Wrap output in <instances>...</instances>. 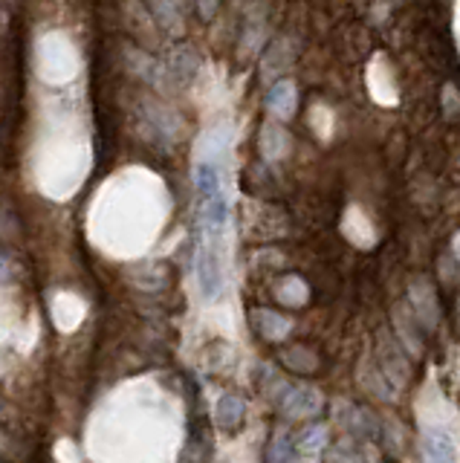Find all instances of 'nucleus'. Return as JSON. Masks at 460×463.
Returning a JSON list of instances; mask_svg holds the SVG:
<instances>
[{"mask_svg":"<svg viewBox=\"0 0 460 463\" xmlns=\"http://www.w3.org/2000/svg\"><path fill=\"white\" fill-rule=\"evenodd\" d=\"M423 455L425 463H457L455 440L443 428H425L423 432Z\"/></svg>","mask_w":460,"mask_h":463,"instance_id":"nucleus-2","label":"nucleus"},{"mask_svg":"<svg viewBox=\"0 0 460 463\" xmlns=\"http://www.w3.org/2000/svg\"><path fill=\"white\" fill-rule=\"evenodd\" d=\"M295 105H299V93H295V84L290 79H281L272 84V90L267 96V107L272 116L290 119L295 114Z\"/></svg>","mask_w":460,"mask_h":463,"instance_id":"nucleus-3","label":"nucleus"},{"mask_svg":"<svg viewBox=\"0 0 460 463\" xmlns=\"http://www.w3.org/2000/svg\"><path fill=\"white\" fill-rule=\"evenodd\" d=\"M457 255H460V240H457Z\"/></svg>","mask_w":460,"mask_h":463,"instance_id":"nucleus-7","label":"nucleus"},{"mask_svg":"<svg viewBox=\"0 0 460 463\" xmlns=\"http://www.w3.org/2000/svg\"><path fill=\"white\" fill-rule=\"evenodd\" d=\"M197 9H200L203 20H212L214 12H217V0H197Z\"/></svg>","mask_w":460,"mask_h":463,"instance_id":"nucleus-6","label":"nucleus"},{"mask_svg":"<svg viewBox=\"0 0 460 463\" xmlns=\"http://www.w3.org/2000/svg\"><path fill=\"white\" fill-rule=\"evenodd\" d=\"M244 420V403L238 400V396H223L221 403H217V423L223 428H232Z\"/></svg>","mask_w":460,"mask_h":463,"instance_id":"nucleus-5","label":"nucleus"},{"mask_svg":"<svg viewBox=\"0 0 460 463\" xmlns=\"http://www.w3.org/2000/svg\"><path fill=\"white\" fill-rule=\"evenodd\" d=\"M197 281H200V290L209 302L223 293V261L217 244L200 240V247H197Z\"/></svg>","mask_w":460,"mask_h":463,"instance_id":"nucleus-1","label":"nucleus"},{"mask_svg":"<svg viewBox=\"0 0 460 463\" xmlns=\"http://www.w3.org/2000/svg\"><path fill=\"white\" fill-rule=\"evenodd\" d=\"M261 151L267 160H278L290 151V134L281 125H264L261 130Z\"/></svg>","mask_w":460,"mask_h":463,"instance_id":"nucleus-4","label":"nucleus"}]
</instances>
